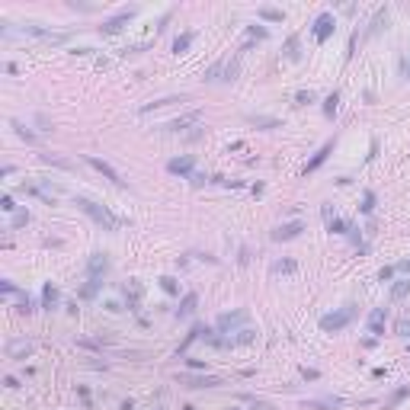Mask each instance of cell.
<instances>
[{"instance_id":"obj_1","label":"cell","mask_w":410,"mask_h":410,"mask_svg":"<svg viewBox=\"0 0 410 410\" xmlns=\"http://www.w3.org/2000/svg\"><path fill=\"white\" fill-rule=\"evenodd\" d=\"M77 208H80V212H87V215H90V218H93V221L100 224L103 231H119V228H122V221H119V218L112 215L109 208H103V205H97V202H93V199H84V196H77Z\"/></svg>"},{"instance_id":"obj_2","label":"cell","mask_w":410,"mask_h":410,"mask_svg":"<svg viewBox=\"0 0 410 410\" xmlns=\"http://www.w3.org/2000/svg\"><path fill=\"white\" fill-rule=\"evenodd\" d=\"M353 314H356L353 304H346V308H340V311H334V314H324V317H320V330H327V334L334 330V334H337V330H343V327L353 320Z\"/></svg>"},{"instance_id":"obj_3","label":"cell","mask_w":410,"mask_h":410,"mask_svg":"<svg viewBox=\"0 0 410 410\" xmlns=\"http://www.w3.org/2000/svg\"><path fill=\"white\" fill-rule=\"evenodd\" d=\"M106 273H109V260H106V254H93L90 263H87V279H90L93 285H103Z\"/></svg>"},{"instance_id":"obj_4","label":"cell","mask_w":410,"mask_h":410,"mask_svg":"<svg viewBox=\"0 0 410 410\" xmlns=\"http://www.w3.org/2000/svg\"><path fill=\"white\" fill-rule=\"evenodd\" d=\"M84 160H87V163H90V167H93V170H100V173H103V177H106L109 183H116V186H125V180H122V177H119V170H116V167H112V163H106V160H100V157H93V154H87V157H84Z\"/></svg>"},{"instance_id":"obj_5","label":"cell","mask_w":410,"mask_h":410,"mask_svg":"<svg viewBox=\"0 0 410 410\" xmlns=\"http://www.w3.org/2000/svg\"><path fill=\"white\" fill-rule=\"evenodd\" d=\"M132 16H135V10H122V13L112 16V20L103 23V26H100V32H103V36H116V32H122V29L128 26V20H132Z\"/></svg>"},{"instance_id":"obj_6","label":"cell","mask_w":410,"mask_h":410,"mask_svg":"<svg viewBox=\"0 0 410 410\" xmlns=\"http://www.w3.org/2000/svg\"><path fill=\"white\" fill-rule=\"evenodd\" d=\"M247 317H250V311H231V314H221V317H218V330H221V334H231L234 327H240V324H247Z\"/></svg>"},{"instance_id":"obj_7","label":"cell","mask_w":410,"mask_h":410,"mask_svg":"<svg viewBox=\"0 0 410 410\" xmlns=\"http://www.w3.org/2000/svg\"><path fill=\"white\" fill-rule=\"evenodd\" d=\"M334 13H320L317 20H314V39L317 42H327L330 39V32H334Z\"/></svg>"},{"instance_id":"obj_8","label":"cell","mask_w":410,"mask_h":410,"mask_svg":"<svg viewBox=\"0 0 410 410\" xmlns=\"http://www.w3.org/2000/svg\"><path fill=\"white\" fill-rule=\"evenodd\" d=\"M193 167H196V157H193V154L173 157V160L167 163V170H170V173H180V177H189V173H193Z\"/></svg>"},{"instance_id":"obj_9","label":"cell","mask_w":410,"mask_h":410,"mask_svg":"<svg viewBox=\"0 0 410 410\" xmlns=\"http://www.w3.org/2000/svg\"><path fill=\"white\" fill-rule=\"evenodd\" d=\"M199 119H202V112H199V109H193V112H186V116H180V119L167 122V125H163V132H183L186 125H196Z\"/></svg>"},{"instance_id":"obj_10","label":"cell","mask_w":410,"mask_h":410,"mask_svg":"<svg viewBox=\"0 0 410 410\" xmlns=\"http://www.w3.org/2000/svg\"><path fill=\"white\" fill-rule=\"evenodd\" d=\"M301 231H304V224H301V221H289V224H279V228L273 231V240H292V237H298Z\"/></svg>"},{"instance_id":"obj_11","label":"cell","mask_w":410,"mask_h":410,"mask_svg":"<svg viewBox=\"0 0 410 410\" xmlns=\"http://www.w3.org/2000/svg\"><path fill=\"white\" fill-rule=\"evenodd\" d=\"M32 350H36V346H32L29 340H13V343L7 346V356H10V359H23V356H32Z\"/></svg>"},{"instance_id":"obj_12","label":"cell","mask_w":410,"mask_h":410,"mask_svg":"<svg viewBox=\"0 0 410 410\" xmlns=\"http://www.w3.org/2000/svg\"><path fill=\"white\" fill-rule=\"evenodd\" d=\"M324 221H327V231H330V234H346V231H353L350 224H346V221H340V218H337L334 212H330L327 205H324Z\"/></svg>"},{"instance_id":"obj_13","label":"cell","mask_w":410,"mask_h":410,"mask_svg":"<svg viewBox=\"0 0 410 410\" xmlns=\"http://www.w3.org/2000/svg\"><path fill=\"white\" fill-rule=\"evenodd\" d=\"M330 151H334V141H327V144H324V147H320V151H317V154H314V157H311V160H308V167H304V173H314V170H317V167H320V163H324V160H327V157H330Z\"/></svg>"},{"instance_id":"obj_14","label":"cell","mask_w":410,"mask_h":410,"mask_svg":"<svg viewBox=\"0 0 410 410\" xmlns=\"http://www.w3.org/2000/svg\"><path fill=\"white\" fill-rule=\"evenodd\" d=\"M385 23H388V7H381V10L372 16V23H369V29H365V36H375V32H381V29H385Z\"/></svg>"},{"instance_id":"obj_15","label":"cell","mask_w":410,"mask_h":410,"mask_svg":"<svg viewBox=\"0 0 410 410\" xmlns=\"http://www.w3.org/2000/svg\"><path fill=\"white\" fill-rule=\"evenodd\" d=\"M180 385H186V388H212V385H221V378H189V375H183Z\"/></svg>"},{"instance_id":"obj_16","label":"cell","mask_w":410,"mask_h":410,"mask_svg":"<svg viewBox=\"0 0 410 410\" xmlns=\"http://www.w3.org/2000/svg\"><path fill=\"white\" fill-rule=\"evenodd\" d=\"M273 273L276 276H292V273H298V263L295 260H279V263H273Z\"/></svg>"},{"instance_id":"obj_17","label":"cell","mask_w":410,"mask_h":410,"mask_svg":"<svg viewBox=\"0 0 410 410\" xmlns=\"http://www.w3.org/2000/svg\"><path fill=\"white\" fill-rule=\"evenodd\" d=\"M410 295V279H400V282L391 285V301H400V298H407Z\"/></svg>"},{"instance_id":"obj_18","label":"cell","mask_w":410,"mask_h":410,"mask_svg":"<svg viewBox=\"0 0 410 410\" xmlns=\"http://www.w3.org/2000/svg\"><path fill=\"white\" fill-rule=\"evenodd\" d=\"M381 324H385V308H375L369 314V330L372 334H381Z\"/></svg>"},{"instance_id":"obj_19","label":"cell","mask_w":410,"mask_h":410,"mask_svg":"<svg viewBox=\"0 0 410 410\" xmlns=\"http://www.w3.org/2000/svg\"><path fill=\"white\" fill-rule=\"evenodd\" d=\"M196 301H199V295L196 292H189L186 298H183V304L177 308V317H186V314H193V308H196Z\"/></svg>"},{"instance_id":"obj_20","label":"cell","mask_w":410,"mask_h":410,"mask_svg":"<svg viewBox=\"0 0 410 410\" xmlns=\"http://www.w3.org/2000/svg\"><path fill=\"white\" fill-rule=\"evenodd\" d=\"M237 71H240V55H234L231 61H224V77H221V80H234Z\"/></svg>"},{"instance_id":"obj_21","label":"cell","mask_w":410,"mask_h":410,"mask_svg":"<svg viewBox=\"0 0 410 410\" xmlns=\"http://www.w3.org/2000/svg\"><path fill=\"white\" fill-rule=\"evenodd\" d=\"M202 334H205V327H199V324H196V327H193V330L186 334V340L180 343V350H177V353H186V350H189V343H196V340L202 337Z\"/></svg>"},{"instance_id":"obj_22","label":"cell","mask_w":410,"mask_h":410,"mask_svg":"<svg viewBox=\"0 0 410 410\" xmlns=\"http://www.w3.org/2000/svg\"><path fill=\"white\" fill-rule=\"evenodd\" d=\"M42 301H45V308L51 311V308H55V304H58V289H55V285H45V289H42Z\"/></svg>"},{"instance_id":"obj_23","label":"cell","mask_w":410,"mask_h":410,"mask_svg":"<svg viewBox=\"0 0 410 410\" xmlns=\"http://www.w3.org/2000/svg\"><path fill=\"white\" fill-rule=\"evenodd\" d=\"M407 394H410V388H407V385H404V388H397L394 394H391V397L385 400V410H394V407H397V404H400V400H404Z\"/></svg>"},{"instance_id":"obj_24","label":"cell","mask_w":410,"mask_h":410,"mask_svg":"<svg viewBox=\"0 0 410 410\" xmlns=\"http://www.w3.org/2000/svg\"><path fill=\"white\" fill-rule=\"evenodd\" d=\"M189 45H193V32H183V36H177V42H173V51L180 55V51H186Z\"/></svg>"},{"instance_id":"obj_25","label":"cell","mask_w":410,"mask_h":410,"mask_svg":"<svg viewBox=\"0 0 410 410\" xmlns=\"http://www.w3.org/2000/svg\"><path fill=\"white\" fill-rule=\"evenodd\" d=\"M285 58L289 61H298L301 55H298V36H292L289 42H285Z\"/></svg>"},{"instance_id":"obj_26","label":"cell","mask_w":410,"mask_h":410,"mask_svg":"<svg viewBox=\"0 0 410 410\" xmlns=\"http://www.w3.org/2000/svg\"><path fill=\"white\" fill-rule=\"evenodd\" d=\"M260 16L273 20V23H282V10H276V7H260Z\"/></svg>"},{"instance_id":"obj_27","label":"cell","mask_w":410,"mask_h":410,"mask_svg":"<svg viewBox=\"0 0 410 410\" xmlns=\"http://www.w3.org/2000/svg\"><path fill=\"white\" fill-rule=\"evenodd\" d=\"M125 295H128V298H132V301H128V304H138V298H141V285H138L135 279H132V282L125 285Z\"/></svg>"},{"instance_id":"obj_28","label":"cell","mask_w":410,"mask_h":410,"mask_svg":"<svg viewBox=\"0 0 410 410\" xmlns=\"http://www.w3.org/2000/svg\"><path fill=\"white\" fill-rule=\"evenodd\" d=\"M10 125L16 128V135H20V138H26V141H36V135H32V132H29V128H26V125H23V122H20V119H13V122H10Z\"/></svg>"},{"instance_id":"obj_29","label":"cell","mask_w":410,"mask_h":410,"mask_svg":"<svg viewBox=\"0 0 410 410\" xmlns=\"http://www.w3.org/2000/svg\"><path fill=\"white\" fill-rule=\"evenodd\" d=\"M160 289L167 292V295H177L180 285H177V279H173V276H163V279H160Z\"/></svg>"},{"instance_id":"obj_30","label":"cell","mask_w":410,"mask_h":410,"mask_svg":"<svg viewBox=\"0 0 410 410\" xmlns=\"http://www.w3.org/2000/svg\"><path fill=\"white\" fill-rule=\"evenodd\" d=\"M42 160H45V163H55V167H61V170H71V163H67L64 157H55V154H42Z\"/></svg>"},{"instance_id":"obj_31","label":"cell","mask_w":410,"mask_h":410,"mask_svg":"<svg viewBox=\"0 0 410 410\" xmlns=\"http://www.w3.org/2000/svg\"><path fill=\"white\" fill-rule=\"evenodd\" d=\"M337 106H340V97H337V93H330V97L324 100V112H327V116H334Z\"/></svg>"},{"instance_id":"obj_32","label":"cell","mask_w":410,"mask_h":410,"mask_svg":"<svg viewBox=\"0 0 410 410\" xmlns=\"http://www.w3.org/2000/svg\"><path fill=\"white\" fill-rule=\"evenodd\" d=\"M221 71H224V61H215V64L205 71V80H218V74H221Z\"/></svg>"},{"instance_id":"obj_33","label":"cell","mask_w":410,"mask_h":410,"mask_svg":"<svg viewBox=\"0 0 410 410\" xmlns=\"http://www.w3.org/2000/svg\"><path fill=\"white\" fill-rule=\"evenodd\" d=\"M295 103H298V106H308V103H314V93L311 90H298L295 93Z\"/></svg>"},{"instance_id":"obj_34","label":"cell","mask_w":410,"mask_h":410,"mask_svg":"<svg viewBox=\"0 0 410 410\" xmlns=\"http://www.w3.org/2000/svg\"><path fill=\"white\" fill-rule=\"evenodd\" d=\"M23 224H29V212H16V215H13V224H10V228L16 231V228H23Z\"/></svg>"},{"instance_id":"obj_35","label":"cell","mask_w":410,"mask_h":410,"mask_svg":"<svg viewBox=\"0 0 410 410\" xmlns=\"http://www.w3.org/2000/svg\"><path fill=\"white\" fill-rule=\"evenodd\" d=\"M397 337H410V320H407V317L397 320Z\"/></svg>"},{"instance_id":"obj_36","label":"cell","mask_w":410,"mask_h":410,"mask_svg":"<svg viewBox=\"0 0 410 410\" xmlns=\"http://www.w3.org/2000/svg\"><path fill=\"white\" fill-rule=\"evenodd\" d=\"M375 208V193H365L362 196V212H372Z\"/></svg>"},{"instance_id":"obj_37","label":"cell","mask_w":410,"mask_h":410,"mask_svg":"<svg viewBox=\"0 0 410 410\" xmlns=\"http://www.w3.org/2000/svg\"><path fill=\"white\" fill-rule=\"evenodd\" d=\"M301 378H308V381H317V378H320V372H317V369H301Z\"/></svg>"},{"instance_id":"obj_38","label":"cell","mask_w":410,"mask_h":410,"mask_svg":"<svg viewBox=\"0 0 410 410\" xmlns=\"http://www.w3.org/2000/svg\"><path fill=\"white\" fill-rule=\"evenodd\" d=\"M250 39H266V29L263 26H250Z\"/></svg>"},{"instance_id":"obj_39","label":"cell","mask_w":410,"mask_h":410,"mask_svg":"<svg viewBox=\"0 0 410 410\" xmlns=\"http://www.w3.org/2000/svg\"><path fill=\"white\" fill-rule=\"evenodd\" d=\"M0 208H4V212H13L16 205H13V199H10V196H4V199H0Z\"/></svg>"},{"instance_id":"obj_40","label":"cell","mask_w":410,"mask_h":410,"mask_svg":"<svg viewBox=\"0 0 410 410\" xmlns=\"http://www.w3.org/2000/svg\"><path fill=\"white\" fill-rule=\"evenodd\" d=\"M250 410H273V404H266V400H254Z\"/></svg>"},{"instance_id":"obj_41","label":"cell","mask_w":410,"mask_h":410,"mask_svg":"<svg viewBox=\"0 0 410 410\" xmlns=\"http://www.w3.org/2000/svg\"><path fill=\"white\" fill-rule=\"evenodd\" d=\"M391 276H394V269H391V266H385V269L378 273V279H381V282H385V279H391Z\"/></svg>"},{"instance_id":"obj_42","label":"cell","mask_w":410,"mask_h":410,"mask_svg":"<svg viewBox=\"0 0 410 410\" xmlns=\"http://www.w3.org/2000/svg\"><path fill=\"white\" fill-rule=\"evenodd\" d=\"M400 67H404V77H410V55H407L404 61H400Z\"/></svg>"},{"instance_id":"obj_43","label":"cell","mask_w":410,"mask_h":410,"mask_svg":"<svg viewBox=\"0 0 410 410\" xmlns=\"http://www.w3.org/2000/svg\"><path fill=\"white\" fill-rule=\"evenodd\" d=\"M397 269H400V273H410V260H400V263H397Z\"/></svg>"}]
</instances>
